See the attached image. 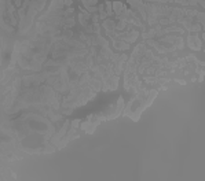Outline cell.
<instances>
[{
    "instance_id": "6da1fadb",
    "label": "cell",
    "mask_w": 205,
    "mask_h": 181,
    "mask_svg": "<svg viewBox=\"0 0 205 181\" xmlns=\"http://www.w3.org/2000/svg\"><path fill=\"white\" fill-rule=\"evenodd\" d=\"M187 47L193 51H200L202 48V40L198 39V34L190 33L187 34Z\"/></svg>"
},
{
    "instance_id": "7a4b0ae2",
    "label": "cell",
    "mask_w": 205,
    "mask_h": 181,
    "mask_svg": "<svg viewBox=\"0 0 205 181\" xmlns=\"http://www.w3.org/2000/svg\"><path fill=\"white\" fill-rule=\"evenodd\" d=\"M146 3H178L182 6L198 7V0H146Z\"/></svg>"
},
{
    "instance_id": "3957f363",
    "label": "cell",
    "mask_w": 205,
    "mask_h": 181,
    "mask_svg": "<svg viewBox=\"0 0 205 181\" xmlns=\"http://www.w3.org/2000/svg\"><path fill=\"white\" fill-rule=\"evenodd\" d=\"M69 121H66L65 124L62 125V128H61V130L58 132V133H55L54 136H52V138H51V143H52V144H58V143L61 141V138L63 137V136L66 135V133H68V129H69Z\"/></svg>"
},
{
    "instance_id": "277c9868",
    "label": "cell",
    "mask_w": 205,
    "mask_h": 181,
    "mask_svg": "<svg viewBox=\"0 0 205 181\" xmlns=\"http://www.w3.org/2000/svg\"><path fill=\"white\" fill-rule=\"evenodd\" d=\"M98 125H99V119H97L95 122H91V121H86V122H83V124H81V129H83V130H86L87 133L92 135L94 132H95V128H97Z\"/></svg>"
},
{
    "instance_id": "5b68a950",
    "label": "cell",
    "mask_w": 205,
    "mask_h": 181,
    "mask_svg": "<svg viewBox=\"0 0 205 181\" xmlns=\"http://www.w3.org/2000/svg\"><path fill=\"white\" fill-rule=\"evenodd\" d=\"M112 7H113V12H114L116 15H120L122 12V11L125 10V6L121 3V1H119V0H116V1H112Z\"/></svg>"
},
{
    "instance_id": "8992f818",
    "label": "cell",
    "mask_w": 205,
    "mask_h": 181,
    "mask_svg": "<svg viewBox=\"0 0 205 181\" xmlns=\"http://www.w3.org/2000/svg\"><path fill=\"white\" fill-rule=\"evenodd\" d=\"M105 7H106V11H105V12H106V15H108L109 18L112 17L113 15V7H112V1H110V0H108V1H106V3H105Z\"/></svg>"
},
{
    "instance_id": "52a82bcc",
    "label": "cell",
    "mask_w": 205,
    "mask_h": 181,
    "mask_svg": "<svg viewBox=\"0 0 205 181\" xmlns=\"http://www.w3.org/2000/svg\"><path fill=\"white\" fill-rule=\"evenodd\" d=\"M63 3H65V6H68V7H72L73 0H63Z\"/></svg>"
},
{
    "instance_id": "ba28073f",
    "label": "cell",
    "mask_w": 205,
    "mask_h": 181,
    "mask_svg": "<svg viewBox=\"0 0 205 181\" xmlns=\"http://www.w3.org/2000/svg\"><path fill=\"white\" fill-rule=\"evenodd\" d=\"M80 1H84V0H80Z\"/></svg>"
}]
</instances>
